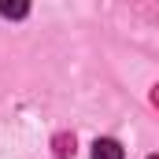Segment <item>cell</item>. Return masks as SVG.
Masks as SVG:
<instances>
[{
	"mask_svg": "<svg viewBox=\"0 0 159 159\" xmlns=\"http://www.w3.org/2000/svg\"><path fill=\"white\" fill-rule=\"evenodd\" d=\"M93 159H126L119 141H111V137H100L96 144H93Z\"/></svg>",
	"mask_w": 159,
	"mask_h": 159,
	"instance_id": "1",
	"label": "cell"
},
{
	"mask_svg": "<svg viewBox=\"0 0 159 159\" xmlns=\"http://www.w3.org/2000/svg\"><path fill=\"white\" fill-rule=\"evenodd\" d=\"M56 156H59V159L74 156V137H67V133H59V137H56Z\"/></svg>",
	"mask_w": 159,
	"mask_h": 159,
	"instance_id": "3",
	"label": "cell"
},
{
	"mask_svg": "<svg viewBox=\"0 0 159 159\" xmlns=\"http://www.w3.org/2000/svg\"><path fill=\"white\" fill-rule=\"evenodd\" d=\"M148 159H159V156H148Z\"/></svg>",
	"mask_w": 159,
	"mask_h": 159,
	"instance_id": "4",
	"label": "cell"
},
{
	"mask_svg": "<svg viewBox=\"0 0 159 159\" xmlns=\"http://www.w3.org/2000/svg\"><path fill=\"white\" fill-rule=\"evenodd\" d=\"M0 15L4 19H26L30 15V0H0Z\"/></svg>",
	"mask_w": 159,
	"mask_h": 159,
	"instance_id": "2",
	"label": "cell"
}]
</instances>
